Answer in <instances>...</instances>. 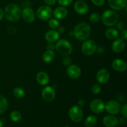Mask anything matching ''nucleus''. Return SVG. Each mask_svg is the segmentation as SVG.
<instances>
[{
	"label": "nucleus",
	"instance_id": "nucleus-1",
	"mask_svg": "<svg viewBox=\"0 0 127 127\" xmlns=\"http://www.w3.org/2000/svg\"><path fill=\"white\" fill-rule=\"evenodd\" d=\"M4 15L8 21L16 22L21 17V10L17 5L15 4H9L5 7Z\"/></svg>",
	"mask_w": 127,
	"mask_h": 127
},
{
	"label": "nucleus",
	"instance_id": "nucleus-2",
	"mask_svg": "<svg viewBox=\"0 0 127 127\" xmlns=\"http://www.w3.org/2000/svg\"><path fill=\"white\" fill-rule=\"evenodd\" d=\"M91 34V27L86 22H81L75 27L74 35L76 38L81 41H85Z\"/></svg>",
	"mask_w": 127,
	"mask_h": 127
},
{
	"label": "nucleus",
	"instance_id": "nucleus-3",
	"mask_svg": "<svg viewBox=\"0 0 127 127\" xmlns=\"http://www.w3.org/2000/svg\"><path fill=\"white\" fill-rule=\"evenodd\" d=\"M57 52L63 56H68L71 53L73 47L69 41L65 39L58 40L55 45Z\"/></svg>",
	"mask_w": 127,
	"mask_h": 127
},
{
	"label": "nucleus",
	"instance_id": "nucleus-4",
	"mask_svg": "<svg viewBox=\"0 0 127 127\" xmlns=\"http://www.w3.org/2000/svg\"><path fill=\"white\" fill-rule=\"evenodd\" d=\"M117 14L112 10H107L102 16V21L105 26L108 27L115 26L118 22Z\"/></svg>",
	"mask_w": 127,
	"mask_h": 127
},
{
	"label": "nucleus",
	"instance_id": "nucleus-5",
	"mask_svg": "<svg viewBox=\"0 0 127 127\" xmlns=\"http://www.w3.org/2000/svg\"><path fill=\"white\" fill-rule=\"evenodd\" d=\"M69 116L71 120L74 122H80L83 118V112L81 107L78 105H74L69 110Z\"/></svg>",
	"mask_w": 127,
	"mask_h": 127
},
{
	"label": "nucleus",
	"instance_id": "nucleus-6",
	"mask_svg": "<svg viewBox=\"0 0 127 127\" xmlns=\"http://www.w3.org/2000/svg\"><path fill=\"white\" fill-rule=\"evenodd\" d=\"M97 49L96 43L93 40H86L83 43L81 50L85 55L90 56L94 54Z\"/></svg>",
	"mask_w": 127,
	"mask_h": 127
},
{
	"label": "nucleus",
	"instance_id": "nucleus-7",
	"mask_svg": "<svg viewBox=\"0 0 127 127\" xmlns=\"http://www.w3.org/2000/svg\"><path fill=\"white\" fill-rule=\"evenodd\" d=\"M52 15L53 11L52 8L47 5L40 6L37 11V16L39 19L42 21H47L49 19Z\"/></svg>",
	"mask_w": 127,
	"mask_h": 127
},
{
	"label": "nucleus",
	"instance_id": "nucleus-8",
	"mask_svg": "<svg viewBox=\"0 0 127 127\" xmlns=\"http://www.w3.org/2000/svg\"><path fill=\"white\" fill-rule=\"evenodd\" d=\"M105 110L110 115H117L120 112L121 105L116 100H109L105 105Z\"/></svg>",
	"mask_w": 127,
	"mask_h": 127
},
{
	"label": "nucleus",
	"instance_id": "nucleus-9",
	"mask_svg": "<svg viewBox=\"0 0 127 127\" xmlns=\"http://www.w3.org/2000/svg\"><path fill=\"white\" fill-rule=\"evenodd\" d=\"M90 109L95 114H100L105 110V104L100 99H94L90 104Z\"/></svg>",
	"mask_w": 127,
	"mask_h": 127
},
{
	"label": "nucleus",
	"instance_id": "nucleus-10",
	"mask_svg": "<svg viewBox=\"0 0 127 127\" xmlns=\"http://www.w3.org/2000/svg\"><path fill=\"white\" fill-rule=\"evenodd\" d=\"M55 91L51 86H46L42 91V97L47 102H52L55 98Z\"/></svg>",
	"mask_w": 127,
	"mask_h": 127
},
{
	"label": "nucleus",
	"instance_id": "nucleus-11",
	"mask_svg": "<svg viewBox=\"0 0 127 127\" xmlns=\"http://www.w3.org/2000/svg\"><path fill=\"white\" fill-rule=\"evenodd\" d=\"M21 16L27 23H32L35 21V16L33 10L30 7H26L21 11Z\"/></svg>",
	"mask_w": 127,
	"mask_h": 127
},
{
	"label": "nucleus",
	"instance_id": "nucleus-12",
	"mask_svg": "<svg viewBox=\"0 0 127 127\" xmlns=\"http://www.w3.org/2000/svg\"><path fill=\"white\" fill-rule=\"evenodd\" d=\"M66 73L68 76L73 79H78L81 74L80 68L75 64L69 66L66 69Z\"/></svg>",
	"mask_w": 127,
	"mask_h": 127
},
{
	"label": "nucleus",
	"instance_id": "nucleus-13",
	"mask_svg": "<svg viewBox=\"0 0 127 127\" xmlns=\"http://www.w3.org/2000/svg\"><path fill=\"white\" fill-rule=\"evenodd\" d=\"M109 78H110V73L107 69L102 68L97 73L96 80L99 83L103 84H105L108 82Z\"/></svg>",
	"mask_w": 127,
	"mask_h": 127
},
{
	"label": "nucleus",
	"instance_id": "nucleus-14",
	"mask_svg": "<svg viewBox=\"0 0 127 127\" xmlns=\"http://www.w3.org/2000/svg\"><path fill=\"white\" fill-rule=\"evenodd\" d=\"M74 8L76 12L79 15H84L88 12V6L86 2L82 0L76 1L74 5Z\"/></svg>",
	"mask_w": 127,
	"mask_h": 127
},
{
	"label": "nucleus",
	"instance_id": "nucleus-15",
	"mask_svg": "<svg viewBox=\"0 0 127 127\" xmlns=\"http://www.w3.org/2000/svg\"><path fill=\"white\" fill-rule=\"evenodd\" d=\"M125 46H126V44L124 40L122 38H119V39L117 38L112 44V50L115 53H121L125 50Z\"/></svg>",
	"mask_w": 127,
	"mask_h": 127
},
{
	"label": "nucleus",
	"instance_id": "nucleus-16",
	"mask_svg": "<svg viewBox=\"0 0 127 127\" xmlns=\"http://www.w3.org/2000/svg\"><path fill=\"white\" fill-rule=\"evenodd\" d=\"M112 67L114 70L119 72H124L126 71L127 64L125 61L121 59L117 58L115 59L112 63Z\"/></svg>",
	"mask_w": 127,
	"mask_h": 127
},
{
	"label": "nucleus",
	"instance_id": "nucleus-17",
	"mask_svg": "<svg viewBox=\"0 0 127 127\" xmlns=\"http://www.w3.org/2000/svg\"><path fill=\"white\" fill-rule=\"evenodd\" d=\"M108 4L110 8L120 11L127 6V0H108Z\"/></svg>",
	"mask_w": 127,
	"mask_h": 127
},
{
	"label": "nucleus",
	"instance_id": "nucleus-18",
	"mask_svg": "<svg viewBox=\"0 0 127 127\" xmlns=\"http://www.w3.org/2000/svg\"><path fill=\"white\" fill-rule=\"evenodd\" d=\"M119 123L117 118L110 114L106 115L103 119V124L106 127H115L117 126Z\"/></svg>",
	"mask_w": 127,
	"mask_h": 127
},
{
	"label": "nucleus",
	"instance_id": "nucleus-19",
	"mask_svg": "<svg viewBox=\"0 0 127 127\" xmlns=\"http://www.w3.org/2000/svg\"><path fill=\"white\" fill-rule=\"evenodd\" d=\"M68 15V10L63 6L58 7L53 11V16L57 20H62L65 18Z\"/></svg>",
	"mask_w": 127,
	"mask_h": 127
},
{
	"label": "nucleus",
	"instance_id": "nucleus-20",
	"mask_svg": "<svg viewBox=\"0 0 127 127\" xmlns=\"http://www.w3.org/2000/svg\"><path fill=\"white\" fill-rule=\"evenodd\" d=\"M45 38L47 42L53 43L59 39L60 33L55 30H50L46 32L45 35Z\"/></svg>",
	"mask_w": 127,
	"mask_h": 127
},
{
	"label": "nucleus",
	"instance_id": "nucleus-21",
	"mask_svg": "<svg viewBox=\"0 0 127 127\" xmlns=\"http://www.w3.org/2000/svg\"><path fill=\"white\" fill-rule=\"evenodd\" d=\"M36 80H37V83L40 85H47L49 83V76L45 72L40 71L37 73L36 75Z\"/></svg>",
	"mask_w": 127,
	"mask_h": 127
},
{
	"label": "nucleus",
	"instance_id": "nucleus-22",
	"mask_svg": "<svg viewBox=\"0 0 127 127\" xmlns=\"http://www.w3.org/2000/svg\"><path fill=\"white\" fill-rule=\"evenodd\" d=\"M105 35L109 40H115L119 35V31L114 28H109L105 31Z\"/></svg>",
	"mask_w": 127,
	"mask_h": 127
},
{
	"label": "nucleus",
	"instance_id": "nucleus-23",
	"mask_svg": "<svg viewBox=\"0 0 127 127\" xmlns=\"http://www.w3.org/2000/svg\"><path fill=\"white\" fill-rule=\"evenodd\" d=\"M55 53L52 50H47L42 55V60L45 63H50L54 60Z\"/></svg>",
	"mask_w": 127,
	"mask_h": 127
},
{
	"label": "nucleus",
	"instance_id": "nucleus-24",
	"mask_svg": "<svg viewBox=\"0 0 127 127\" xmlns=\"http://www.w3.org/2000/svg\"><path fill=\"white\" fill-rule=\"evenodd\" d=\"M9 104L7 99L3 95H0V114L5 112L8 108Z\"/></svg>",
	"mask_w": 127,
	"mask_h": 127
},
{
	"label": "nucleus",
	"instance_id": "nucleus-25",
	"mask_svg": "<svg viewBox=\"0 0 127 127\" xmlns=\"http://www.w3.org/2000/svg\"><path fill=\"white\" fill-rule=\"evenodd\" d=\"M97 122V119L94 115H89L85 120V126L86 127H93L95 126Z\"/></svg>",
	"mask_w": 127,
	"mask_h": 127
},
{
	"label": "nucleus",
	"instance_id": "nucleus-26",
	"mask_svg": "<svg viewBox=\"0 0 127 127\" xmlns=\"http://www.w3.org/2000/svg\"><path fill=\"white\" fill-rule=\"evenodd\" d=\"M14 96L17 99H21L25 96V91L22 88L17 87V88H14L12 92Z\"/></svg>",
	"mask_w": 127,
	"mask_h": 127
},
{
	"label": "nucleus",
	"instance_id": "nucleus-27",
	"mask_svg": "<svg viewBox=\"0 0 127 127\" xmlns=\"http://www.w3.org/2000/svg\"><path fill=\"white\" fill-rule=\"evenodd\" d=\"M21 118H22V115L21 113L17 110L12 111L10 114V119L14 122H18L21 120Z\"/></svg>",
	"mask_w": 127,
	"mask_h": 127
},
{
	"label": "nucleus",
	"instance_id": "nucleus-28",
	"mask_svg": "<svg viewBox=\"0 0 127 127\" xmlns=\"http://www.w3.org/2000/svg\"><path fill=\"white\" fill-rule=\"evenodd\" d=\"M48 26L53 30L58 29L60 27V22L56 19H50L48 21Z\"/></svg>",
	"mask_w": 127,
	"mask_h": 127
},
{
	"label": "nucleus",
	"instance_id": "nucleus-29",
	"mask_svg": "<svg viewBox=\"0 0 127 127\" xmlns=\"http://www.w3.org/2000/svg\"><path fill=\"white\" fill-rule=\"evenodd\" d=\"M100 16H99V14L96 13V12L91 14L90 17H89V20H90L91 22L93 24L97 23L99 21V20H100Z\"/></svg>",
	"mask_w": 127,
	"mask_h": 127
},
{
	"label": "nucleus",
	"instance_id": "nucleus-30",
	"mask_svg": "<svg viewBox=\"0 0 127 127\" xmlns=\"http://www.w3.org/2000/svg\"><path fill=\"white\" fill-rule=\"evenodd\" d=\"M92 92L95 95H97L101 91V87L99 84H94V85L92 86Z\"/></svg>",
	"mask_w": 127,
	"mask_h": 127
},
{
	"label": "nucleus",
	"instance_id": "nucleus-31",
	"mask_svg": "<svg viewBox=\"0 0 127 127\" xmlns=\"http://www.w3.org/2000/svg\"><path fill=\"white\" fill-rule=\"evenodd\" d=\"M58 2L62 6H68L73 2V0H58Z\"/></svg>",
	"mask_w": 127,
	"mask_h": 127
},
{
	"label": "nucleus",
	"instance_id": "nucleus-32",
	"mask_svg": "<svg viewBox=\"0 0 127 127\" xmlns=\"http://www.w3.org/2000/svg\"><path fill=\"white\" fill-rule=\"evenodd\" d=\"M91 2L95 6H101L105 2V0H91Z\"/></svg>",
	"mask_w": 127,
	"mask_h": 127
},
{
	"label": "nucleus",
	"instance_id": "nucleus-33",
	"mask_svg": "<svg viewBox=\"0 0 127 127\" xmlns=\"http://www.w3.org/2000/svg\"><path fill=\"white\" fill-rule=\"evenodd\" d=\"M121 111L122 114L123 116L126 119L127 118V104H125L124 106L122 107V108L120 110Z\"/></svg>",
	"mask_w": 127,
	"mask_h": 127
},
{
	"label": "nucleus",
	"instance_id": "nucleus-34",
	"mask_svg": "<svg viewBox=\"0 0 127 127\" xmlns=\"http://www.w3.org/2000/svg\"><path fill=\"white\" fill-rule=\"evenodd\" d=\"M120 37H121L122 39L124 40L127 39V31L126 29L122 30L121 33H120Z\"/></svg>",
	"mask_w": 127,
	"mask_h": 127
},
{
	"label": "nucleus",
	"instance_id": "nucleus-35",
	"mask_svg": "<svg viewBox=\"0 0 127 127\" xmlns=\"http://www.w3.org/2000/svg\"><path fill=\"white\" fill-rule=\"evenodd\" d=\"M57 0H44V2H45L47 6H52L54 5L57 2Z\"/></svg>",
	"mask_w": 127,
	"mask_h": 127
},
{
	"label": "nucleus",
	"instance_id": "nucleus-36",
	"mask_svg": "<svg viewBox=\"0 0 127 127\" xmlns=\"http://www.w3.org/2000/svg\"><path fill=\"white\" fill-rule=\"evenodd\" d=\"M117 28L119 29V30H124V29H125V24L124 23V22H119V23H117Z\"/></svg>",
	"mask_w": 127,
	"mask_h": 127
},
{
	"label": "nucleus",
	"instance_id": "nucleus-37",
	"mask_svg": "<svg viewBox=\"0 0 127 127\" xmlns=\"http://www.w3.org/2000/svg\"><path fill=\"white\" fill-rule=\"evenodd\" d=\"M63 62L65 65H69L71 63V60L70 58H69V57H66V58L63 59Z\"/></svg>",
	"mask_w": 127,
	"mask_h": 127
},
{
	"label": "nucleus",
	"instance_id": "nucleus-38",
	"mask_svg": "<svg viewBox=\"0 0 127 127\" xmlns=\"http://www.w3.org/2000/svg\"><path fill=\"white\" fill-rule=\"evenodd\" d=\"M84 105H85V100H84V99H81L78 100V106H79L80 107H81L84 106Z\"/></svg>",
	"mask_w": 127,
	"mask_h": 127
},
{
	"label": "nucleus",
	"instance_id": "nucleus-39",
	"mask_svg": "<svg viewBox=\"0 0 127 127\" xmlns=\"http://www.w3.org/2000/svg\"><path fill=\"white\" fill-rule=\"evenodd\" d=\"M3 16H4V12L2 10V9L0 8V21L3 18Z\"/></svg>",
	"mask_w": 127,
	"mask_h": 127
},
{
	"label": "nucleus",
	"instance_id": "nucleus-40",
	"mask_svg": "<svg viewBox=\"0 0 127 127\" xmlns=\"http://www.w3.org/2000/svg\"><path fill=\"white\" fill-rule=\"evenodd\" d=\"M3 127V121H2V120H1V119H0V127Z\"/></svg>",
	"mask_w": 127,
	"mask_h": 127
},
{
	"label": "nucleus",
	"instance_id": "nucleus-41",
	"mask_svg": "<svg viewBox=\"0 0 127 127\" xmlns=\"http://www.w3.org/2000/svg\"><path fill=\"white\" fill-rule=\"evenodd\" d=\"M68 127V126H66V127Z\"/></svg>",
	"mask_w": 127,
	"mask_h": 127
}]
</instances>
